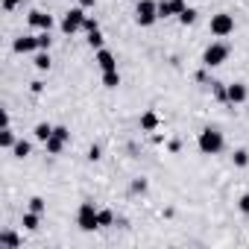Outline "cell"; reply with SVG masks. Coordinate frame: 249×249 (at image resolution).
Wrapping results in <instances>:
<instances>
[{
  "instance_id": "obj_30",
  "label": "cell",
  "mask_w": 249,
  "mask_h": 249,
  "mask_svg": "<svg viewBox=\"0 0 249 249\" xmlns=\"http://www.w3.org/2000/svg\"><path fill=\"white\" fill-rule=\"evenodd\" d=\"M237 208H240L243 214H249V194H243V196L237 199Z\"/></svg>"
},
{
  "instance_id": "obj_11",
  "label": "cell",
  "mask_w": 249,
  "mask_h": 249,
  "mask_svg": "<svg viewBox=\"0 0 249 249\" xmlns=\"http://www.w3.org/2000/svg\"><path fill=\"white\" fill-rule=\"evenodd\" d=\"M30 24H33L36 30H50V27H53V18H50L47 12H38V9H33V12H30Z\"/></svg>"
},
{
  "instance_id": "obj_22",
  "label": "cell",
  "mask_w": 249,
  "mask_h": 249,
  "mask_svg": "<svg viewBox=\"0 0 249 249\" xmlns=\"http://www.w3.org/2000/svg\"><path fill=\"white\" fill-rule=\"evenodd\" d=\"M231 159H234V167H246V164H249V153H246V150H234Z\"/></svg>"
},
{
  "instance_id": "obj_10",
  "label": "cell",
  "mask_w": 249,
  "mask_h": 249,
  "mask_svg": "<svg viewBox=\"0 0 249 249\" xmlns=\"http://www.w3.org/2000/svg\"><path fill=\"white\" fill-rule=\"evenodd\" d=\"M94 62L100 65V71H114V68H117V62H114V53H111V50H106V47H100V50H97Z\"/></svg>"
},
{
  "instance_id": "obj_34",
  "label": "cell",
  "mask_w": 249,
  "mask_h": 249,
  "mask_svg": "<svg viewBox=\"0 0 249 249\" xmlns=\"http://www.w3.org/2000/svg\"><path fill=\"white\" fill-rule=\"evenodd\" d=\"M94 3H97V0H79V6H82V9H94Z\"/></svg>"
},
{
  "instance_id": "obj_12",
  "label": "cell",
  "mask_w": 249,
  "mask_h": 249,
  "mask_svg": "<svg viewBox=\"0 0 249 249\" xmlns=\"http://www.w3.org/2000/svg\"><path fill=\"white\" fill-rule=\"evenodd\" d=\"M65 144H68V138H62V135H56V132L44 141V147H47V153H50V156H59V153L65 150Z\"/></svg>"
},
{
  "instance_id": "obj_23",
  "label": "cell",
  "mask_w": 249,
  "mask_h": 249,
  "mask_svg": "<svg viewBox=\"0 0 249 249\" xmlns=\"http://www.w3.org/2000/svg\"><path fill=\"white\" fill-rule=\"evenodd\" d=\"M88 44H91L94 50H100V47H103V33H100V30H94V33H88Z\"/></svg>"
},
{
  "instance_id": "obj_14",
  "label": "cell",
  "mask_w": 249,
  "mask_h": 249,
  "mask_svg": "<svg viewBox=\"0 0 249 249\" xmlns=\"http://www.w3.org/2000/svg\"><path fill=\"white\" fill-rule=\"evenodd\" d=\"M38 223H41V214H38V211H33V208H30V211L24 214V220H21V226H24V229H30V231H36V229H38Z\"/></svg>"
},
{
  "instance_id": "obj_28",
  "label": "cell",
  "mask_w": 249,
  "mask_h": 249,
  "mask_svg": "<svg viewBox=\"0 0 249 249\" xmlns=\"http://www.w3.org/2000/svg\"><path fill=\"white\" fill-rule=\"evenodd\" d=\"M82 30H85V33H94V30H100V27H97V21H94V18H88V15H85V24H82Z\"/></svg>"
},
{
  "instance_id": "obj_15",
  "label": "cell",
  "mask_w": 249,
  "mask_h": 249,
  "mask_svg": "<svg viewBox=\"0 0 249 249\" xmlns=\"http://www.w3.org/2000/svg\"><path fill=\"white\" fill-rule=\"evenodd\" d=\"M53 129H56V126H50V123H38V126L33 129V132H36V141H41V144H44V141L53 135Z\"/></svg>"
},
{
  "instance_id": "obj_13",
  "label": "cell",
  "mask_w": 249,
  "mask_h": 249,
  "mask_svg": "<svg viewBox=\"0 0 249 249\" xmlns=\"http://www.w3.org/2000/svg\"><path fill=\"white\" fill-rule=\"evenodd\" d=\"M141 129L144 132H156L159 129V114L156 111H144L141 114Z\"/></svg>"
},
{
  "instance_id": "obj_9",
  "label": "cell",
  "mask_w": 249,
  "mask_h": 249,
  "mask_svg": "<svg viewBox=\"0 0 249 249\" xmlns=\"http://www.w3.org/2000/svg\"><path fill=\"white\" fill-rule=\"evenodd\" d=\"M15 53H38V36H21L15 38Z\"/></svg>"
},
{
  "instance_id": "obj_18",
  "label": "cell",
  "mask_w": 249,
  "mask_h": 249,
  "mask_svg": "<svg viewBox=\"0 0 249 249\" xmlns=\"http://www.w3.org/2000/svg\"><path fill=\"white\" fill-rule=\"evenodd\" d=\"M0 246H21V237L15 231H0Z\"/></svg>"
},
{
  "instance_id": "obj_32",
  "label": "cell",
  "mask_w": 249,
  "mask_h": 249,
  "mask_svg": "<svg viewBox=\"0 0 249 249\" xmlns=\"http://www.w3.org/2000/svg\"><path fill=\"white\" fill-rule=\"evenodd\" d=\"M132 191H135V194H144V191H147V179H138V182L132 185Z\"/></svg>"
},
{
  "instance_id": "obj_25",
  "label": "cell",
  "mask_w": 249,
  "mask_h": 249,
  "mask_svg": "<svg viewBox=\"0 0 249 249\" xmlns=\"http://www.w3.org/2000/svg\"><path fill=\"white\" fill-rule=\"evenodd\" d=\"M106 226H114V214L103 208V211H100V229H106Z\"/></svg>"
},
{
  "instance_id": "obj_1",
  "label": "cell",
  "mask_w": 249,
  "mask_h": 249,
  "mask_svg": "<svg viewBox=\"0 0 249 249\" xmlns=\"http://www.w3.org/2000/svg\"><path fill=\"white\" fill-rule=\"evenodd\" d=\"M196 147H199V153H202V156H217V153H223V147H226L223 132H220V129H214V126L202 129V132H199V138H196Z\"/></svg>"
},
{
  "instance_id": "obj_16",
  "label": "cell",
  "mask_w": 249,
  "mask_h": 249,
  "mask_svg": "<svg viewBox=\"0 0 249 249\" xmlns=\"http://www.w3.org/2000/svg\"><path fill=\"white\" fill-rule=\"evenodd\" d=\"M103 85H106V88H117V85H120L117 68H114V71H103Z\"/></svg>"
},
{
  "instance_id": "obj_17",
  "label": "cell",
  "mask_w": 249,
  "mask_h": 249,
  "mask_svg": "<svg viewBox=\"0 0 249 249\" xmlns=\"http://www.w3.org/2000/svg\"><path fill=\"white\" fill-rule=\"evenodd\" d=\"M15 144H18V141H15V135H12V129L6 126L3 132H0V147H3V150H12Z\"/></svg>"
},
{
  "instance_id": "obj_31",
  "label": "cell",
  "mask_w": 249,
  "mask_h": 249,
  "mask_svg": "<svg viewBox=\"0 0 249 249\" xmlns=\"http://www.w3.org/2000/svg\"><path fill=\"white\" fill-rule=\"evenodd\" d=\"M21 0H3V12H15Z\"/></svg>"
},
{
  "instance_id": "obj_26",
  "label": "cell",
  "mask_w": 249,
  "mask_h": 249,
  "mask_svg": "<svg viewBox=\"0 0 249 249\" xmlns=\"http://www.w3.org/2000/svg\"><path fill=\"white\" fill-rule=\"evenodd\" d=\"M30 208L38 211V214H44V199H41V196H33V199H30Z\"/></svg>"
},
{
  "instance_id": "obj_20",
  "label": "cell",
  "mask_w": 249,
  "mask_h": 249,
  "mask_svg": "<svg viewBox=\"0 0 249 249\" xmlns=\"http://www.w3.org/2000/svg\"><path fill=\"white\" fill-rule=\"evenodd\" d=\"M30 150H33V147H30V141H18V144L12 147L15 159H27V156H30Z\"/></svg>"
},
{
  "instance_id": "obj_24",
  "label": "cell",
  "mask_w": 249,
  "mask_h": 249,
  "mask_svg": "<svg viewBox=\"0 0 249 249\" xmlns=\"http://www.w3.org/2000/svg\"><path fill=\"white\" fill-rule=\"evenodd\" d=\"M50 30H41V36H38V50H50Z\"/></svg>"
},
{
  "instance_id": "obj_7",
  "label": "cell",
  "mask_w": 249,
  "mask_h": 249,
  "mask_svg": "<svg viewBox=\"0 0 249 249\" xmlns=\"http://www.w3.org/2000/svg\"><path fill=\"white\" fill-rule=\"evenodd\" d=\"M188 9V3L185 0H159V18H179L182 12Z\"/></svg>"
},
{
  "instance_id": "obj_8",
  "label": "cell",
  "mask_w": 249,
  "mask_h": 249,
  "mask_svg": "<svg viewBox=\"0 0 249 249\" xmlns=\"http://www.w3.org/2000/svg\"><path fill=\"white\" fill-rule=\"evenodd\" d=\"M226 97H229V103L240 106V103H246L249 91H246V85H243V82H231V85H226Z\"/></svg>"
},
{
  "instance_id": "obj_29",
  "label": "cell",
  "mask_w": 249,
  "mask_h": 249,
  "mask_svg": "<svg viewBox=\"0 0 249 249\" xmlns=\"http://www.w3.org/2000/svg\"><path fill=\"white\" fill-rule=\"evenodd\" d=\"M214 97H217V100H229V97H226V85L214 82Z\"/></svg>"
},
{
  "instance_id": "obj_5",
  "label": "cell",
  "mask_w": 249,
  "mask_h": 249,
  "mask_svg": "<svg viewBox=\"0 0 249 249\" xmlns=\"http://www.w3.org/2000/svg\"><path fill=\"white\" fill-rule=\"evenodd\" d=\"M226 59H229V44H223V41L208 44L205 53H202V65H205V68H217V65H223Z\"/></svg>"
},
{
  "instance_id": "obj_21",
  "label": "cell",
  "mask_w": 249,
  "mask_h": 249,
  "mask_svg": "<svg viewBox=\"0 0 249 249\" xmlns=\"http://www.w3.org/2000/svg\"><path fill=\"white\" fill-rule=\"evenodd\" d=\"M194 21H196V9H191V6H188V9L179 15V24H182V27H191Z\"/></svg>"
},
{
  "instance_id": "obj_27",
  "label": "cell",
  "mask_w": 249,
  "mask_h": 249,
  "mask_svg": "<svg viewBox=\"0 0 249 249\" xmlns=\"http://www.w3.org/2000/svg\"><path fill=\"white\" fill-rule=\"evenodd\" d=\"M100 156H103V153H100V147H97V144H91V147H88V161H100Z\"/></svg>"
},
{
  "instance_id": "obj_33",
  "label": "cell",
  "mask_w": 249,
  "mask_h": 249,
  "mask_svg": "<svg viewBox=\"0 0 249 249\" xmlns=\"http://www.w3.org/2000/svg\"><path fill=\"white\" fill-rule=\"evenodd\" d=\"M30 91H33V94H41V91H44V82H33Z\"/></svg>"
},
{
  "instance_id": "obj_4",
  "label": "cell",
  "mask_w": 249,
  "mask_h": 249,
  "mask_svg": "<svg viewBox=\"0 0 249 249\" xmlns=\"http://www.w3.org/2000/svg\"><path fill=\"white\" fill-rule=\"evenodd\" d=\"M208 30H211V36L226 38V36H231V33H234V18H231L229 12H217V15H211Z\"/></svg>"
},
{
  "instance_id": "obj_2",
  "label": "cell",
  "mask_w": 249,
  "mask_h": 249,
  "mask_svg": "<svg viewBox=\"0 0 249 249\" xmlns=\"http://www.w3.org/2000/svg\"><path fill=\"white\" fill-rule=\"evenodd\" d=\"M76 226H79L82 231H94V229H100V211L94 208V202H82V205H79Z\"/></svg>"
},
{
  "instance_id": "obj_3",
  "label": "cell",
  "mask_w": 249,
  "mask_h": 249,
  "mask_svg": "<svg viewBox=\"0 0 249 249\" xmlns=\"http://www.w3.org/2000/svg\"><path fill=\"white\" fill-rule=\"evenodd\" d=\"M135 21H138V27H153L159 21V3L156 0H141L135 6Z\"/></svg>"
},
{
  "instance_id": "obj_6",
  "label": "cell",
  "mask_w": 249,
  "mask_h": 249,
  "mask_svg": "<svg viewBox=\"0 0 249 249\" xmlns=\"http://www.w3.org/2000/svg\"><path fill=\"white\" fill-rule=\"evenodd\" d=\"M82 24H85V9L76 6V9H71V12L62 18V33H65V36H73L76 30H82Z\"/></svg>"
},
{
  "instance_id": "obj_19",
  "label": "cell",
  "mask_w": 249,
  "mask_h": 249,
  "mask_svg": "<svg viewBox=\"0 0 249 249\" xmlns=\"http://www.w3.org/2000/svg\"><path fill=\"white\" fill-rule=\"evenodd\" d=\"M36 68H38V71H47V68H50V53H47V50H38V53H36Z\"/></svg>"
}]
</instances>
